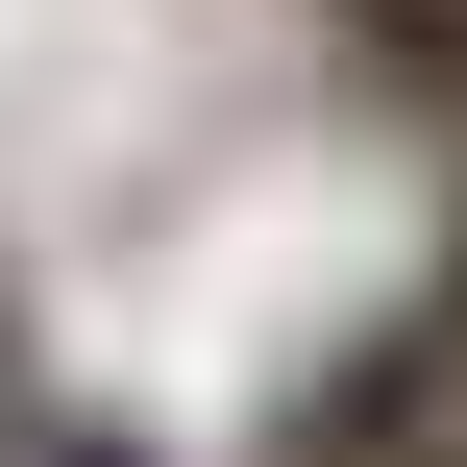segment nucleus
<instances>
[{
	"label": "nucleus",
	"mask_w": 467,
	"mask_h": 467,
	"mask_svg": "<svg viewBox=\"0 0 467 467\" xmlns=\"http://www.w3.org/2000/svg\"><path fill=\"white\" fill-rule=\"evenodd\" d=\"M246 467H467V296L345 320V345L271 394V443H246Z\"/></svg>",
	"instance_id": "obj_1"
},
{
	"label": "nucleus",
	"mask_w": 467,
	"mask_h": 467,
	"mask_svg": "<svg viewBox=\"0 0 467 467\" xmlns=\"http://www.w3.org/2000/svg\"><path fill=\"white\" fill-rule=\"evenodd\" d=\"M320 49H345V99H394L419 148H467V0H296Z\"/></svg>",
	"instance_id": "obj_2"
}]
</instances>
